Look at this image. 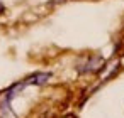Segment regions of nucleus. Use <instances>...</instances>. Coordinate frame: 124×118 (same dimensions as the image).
I'll list each match as a JSON object with an SVG mask.
<instances>
[{"label":"nucleus","instance_id":"nucleus-3","mask_svg":"<svg viewBox=\"0 0 124 118\" xmlns=\"http://www.w3.org/2000/svg\"><path fill=\"white\" fill-rule=\"evenodd\" d=\"M53 4H60V2H66V0H51Z\"/></svg>","mask_w":124,"mask_h":118},{"label":"nucleus","instance_id":"nucleus-1","mask_svg":"<svg viewBox=\"0 0 124 118\" xmlns=\"http://www.w3.org/2000/svg\"><path fill=\"white\" fill-rule=\"evenodd\" d=\"M49 78H51L49 73H36V74L29 76V78L24 81V86H26V84H43V83H46Z\"/></svg>","mask_w":124,"mask_h":118},{"label":"nucleus","instance_id":"nucleus-2","mask_svg":"<svg viewBox=\"0 0 124 118\" xmlns=\"http://www.w3.org/2000/svg\"><path fill=\"white\" fill-rule=\"evenodd\" d=\"M5 12V7H4V4H0V14H4Z\"/></svg>","mask_w":124,"mask_h":118},{"label":"nucleus","instance_id":"nucleus-4","mask_svg":"<svg viewBox=\"0 0 124 118\" xmlns=\"http://www.w3.org/2000/svg\"><path fill=\"white\" fill-rule=\"evenodd\" d=\"M68 118H71V116H68Z\"/></svg>","mask_w":124,"mask_h":118}]
</instances>
